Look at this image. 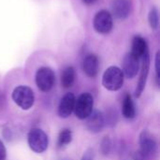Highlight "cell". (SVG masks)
<instances>
[{
  "label": "cell",
  "instance_id": "1",
  "mask_svg": "<svg viewBox=\"0 0 160 160\" xmlns=\"http://www.w3.org/2000/svg\"><path fill=\"white\" fill-rule=\"evenodd\" d=\"M124 74L121 68L110 67L106 69L102 77V84L109 91L119 90L124 83Z\"/></svg>",
  "mask_w": 160,
  "mask_h": 160
},
{
  "label": "cell",
  "instance_id": "2",
  "mask_svg": "<svg viewBox=\"0 0 160 160\" xmlns=\"http://www.w3.org/2000/svg\"><path fill=\"white\" fill-rule=\"evenodd\" d=\"M12 99L21 109L28 110L35 102V95L30 87L21 85L13 90Z\"/></svg>",
  "mask_w": 160,
  "mask_h": 160
},
{
  "label": "cell",
  "instance_id": "3",
  "mask_svg": "<svg viewBox=\"0 0 160 160\" xmlns=\"http://www.w3.org/2000/svg\"><path fill=\"white\" fill-rule=\"evenodd\" d=\"M28 145L32 151L40 154L43 153L49 144V140L44 131L39 128H33L29 131L27 136Z\"/></svg>",
  "mask_w": 160,
  "mask_h": 160
},
{
  "label": "cell",
  "instance_id": "4",
  "mask_svg": "<svg viewBox=\"0 0 160 160\" xmlns=\"http://www.w3.org/2000/svg\"><path fill=\"white\" fill-rule=\"evenodd\" d=\"M94 99L89 93L82 94L76 100L74 106V112L79 119H86L93 112Z\"/></svg>",
  "mask_w": 160,
  "mask_h": 160
},
{
  "label": "cell",
  "instance_id": "5",
  "mask_svg": "<svg viewBox=\"0 0 160 160\" xmlns=\"http://www.w3.org/2000/svg\"><path fill=\"white\" fill-rule=\"evenodd\" d=\"M55 76L53 71L47 67L38 69L36 73V83L38 88L42 92H49L54 85Z\"/></svg>",
  "mask_w": 160,
  "mask_h": 160
},
{
  "label": "cell",
  "instance_id": "6",
  "mask_svg": "<svg viewBox=\"0 0 160 160\" xmlns=\"http://www.w3.org/2000/svg\"><path fill=\"white\" fill-rule=\"evenodd\" d=\"M94 28L99 34H108L112 29V17L108 10L98 11L94 18Z\"/></svg>",
  "mask_w": 160,
  "mask_h": 160
},
{
  "label": "cell",
  "instance_id": "7",
  "mask_svg": "<svg viewBox=\"0 0 160 160\" xmlns=\"http://www.w3.org/2000/svg\"><path fill=\"white\" fill-rule=\"evenodd\" d=\"M123 74L128 79L134 78L139 71L140 68V59L136 57L131 52L126 54L123 59Z\"/></svg>",
  "mask_w": 160,
  "mask_h": 160
},
{
  "label": "cell",
  "instance_id": "8",
  "mask_svg": "<svg viewBox=\"0 0 160 160\" xmlns=\"http://www.w3.org/2000/svg\"><path fill=\"white\" fill-rule=\"evenodd\" d=\"M140 144H141V153L145 157H151L157 152L158 143L154 137L147 131H143L140 137Z\"/></svg>",
  "mask_w": 160,
  "mask_h": 160
},
{
  "label": "cell",
  "instance_id": "9",
  "mask_svg": "<svg viewBox=\"0 0 160 160\" xmlns=\"http://www.w3.org/2000/svg\"><path fill=\"white\" fill-rule=\"evenodd\" d=\"M142 58V65L140 80H139V82H138V85H137V88L135 91V97L136 98H140L142 93L144 90V87H145L146 82H147V78H148V74H149V68H150L149 52H146Z\"/></svg>",
  "mask_w": 160,
  "mask_h": 160
},
{
  "label": "cell",
  "instance_id": "10",
  "mask_svg": "<svg viewBox=\"0 0 160 160\" xmlns=\"http://www.w3.org/2000/svg\"><path fill=\"white\" fill-rule=\"evenodd\" d=\"M105 124V119L102 112L98 111H93L91 114L86 118V128L93 133H98L102 130Z\"/></svg>",
  "mask_w": 160,
  "mask_h": 160
},
{
  "label": "cell",
  "instance_id": "11",
  "mask_svg": "<svg viewBox=\"0 0 160 160\" xmlns=\"http://www.w3.org/2000/svg\"><path fill=\"white\" fill-rule=\"evenodd\" d=\"M75 100V96L72 93H68L62 98L58 107V114L60 117L67 118L74 111Z\"/></svg>",
  "mask_w": 160,
  "mask_h": 160
},
{
  "label": "cell",
  "instance_id": "12",
  "mask_svg": "<svg viewBox=\"0 0 160 160\" xmlns=\"http://www.w3.org/2000/svg\"><path fill=\"white\" fill-rule=\"evenodd\" d=\"M112 9L113 15L118 19H126L131 11V3L129 0H112Z\"/></svg>",
  "mask_w": 160,
  "mask_h": 160
},
{
  "label": "cell",
  "instance_id": "13",
  "mask_svg": "<svg viewBox=\"0 0 160 160\" xmlns=\"http://www.w3.org/2000/svg\"><path fill=\"white\" fill-rule=\"evenodd\" d=\"M82 69L88 77H96L98 72V58L96 54H88L82 62Z\"/></svg>",
  "mask_w": 160,
  "mask_h": 160
},
{
  "label": "cell",
  "instance_id": "14",
  "mask_svg": "<svg viewBox=\"0 0 160 160\" xmlns=\"http://www.w3.org/2000/svg\"><path fill=\"white\" fill-rule=\"evenodd\" d=\"M146 52H148V47H147V43L145 39L140 36H136L132 40L131 53L140 59L144 55Z\"/></svg>",
  "mask_w": 160,
  "mask_h": 160
},
{
  "label": "cell",
  "instance_id": "15",
  "mask_svg": "<svg viewBox=\"0 0 160 160\" xmlns=\"http://www.w3.org/2000/svg\"><path fill=\"white\" fill-rule=\"evenodd\" d=\"M122 113H123L124 117H126L128 119L134 118L136 115L135 105H134L132 98L129 94H127L124 98L123 105H122Z\"/></svg>",
  "mask_w": 160,
  "mask_h": 160
},
{
  "label": "cell",
  "instance_id": "16",
  "mask_svg": "<svg viewBox=\"0 0 160 160\" xmlns=\"http://www.w3.org/2000/svg\"><path fill=\"white\" fill-rule=\"evenodd\" d=\"M76 78V72L75 69L72 67H68L66 68L61 76V83L64 88H69L73 85Z\"/></svg>",
  "mask_w": 160,
  "mask_h": 160
},
{
  "label": "cell",
  "instance_id": "17",
  "mask_svg": "<svg viewBox=\"0 0 160 160\" xmlns=\"http://www.w3.org/2000/svg\"><path fill=\"white\" fill-rule=\"evenodd\" d=\"M72 140V132L70 129L65 128L63 129L59 136H58V141H57V145L59 148H62L66 145H68Z\"/></svg>",
  "mask_w": 160,
  "mask_h": 160
},
{
  "label": "cell",
  "instance_id": "18",
  "mask_svg": "<svg viewBox=\"0 0 160 160\" xmlns=\"http://www.w3.org/2000/svg\"><path fill=\"white\" fill-rule=\"evenodd\" d=\"M148 21H149V24L151 26L152 29L156 30L158 28L159 25V16H158V11L156 8H152L149 12V16H148Z\"/></svg>",
  "mask_w": 160,
  "mask_h": 160
},
{
  "label": "cell",
  "instance_id": "19",
  "mask_svg": "<svg viewBox=\"0 0 160 160\" xmlns=\"http://www.w3.org/2000/svg\"><path fill=\"white\" fill-rule=\"evenodd\" d=\"M111 146H112V143H111V141L106 138L102 141L101 142V151L104 155H107L109 154L110 150H111Z\"/></svg>",
  "mask_w": 160,
  "mask_h": 160
},
{
  "label": "cell",
  "instance_id": "20",
  "mask_svg": "<svg viewBox=\"0 0 160 160\" xmlns=\"http://www.w3.org/2000/svg\"><path fill=\"white\" fill-rule=\"evenodd\" d=\"M7 157V151L6 148L3 144V142L0 141V160H6Z\"/></svg>",
  "mask_w": 160,
  "mask_h": 160
},
{
  "label": "cell",
  "instance_id": "21",
  "mask_svg": "<svg viewBox=\"0 0 160 160\" xmlns=\"http://www.w3.org/2000/svg\"><path fill=\"white\" fill-rule=\"evenodd\" d=\"M156 70H157V77L158 80L159 79V52H158L156 56Z\"/></svg>",
  "mask_w": 160,
  "mask_h": 160
},
{
  "label": "cell",
  "instance_id": "22",
  "mask_svg": "<svg viewBox=\"0 0 160 160\" xmlns=\"http://www.w3.org/2000/svg\"><path fill=\"white\" fill-rule=\"evenodd\" d=\"M82 160H93V154L90 150L86 151L84 153V155L82 156Z\"/></svg>",
  "mask_w": 160,
  "mask_h": 160
},
{
  "label": "cell",
  "instance_id": "23",
  "mask_svg": "<svg viewBox=\"0 0 160 160\" xmlns=\"http://www.w3.org/2000/svg\"><path fill=\"white\" fill-rule=\"evenodd\" d=\"M85 4H87V5H91V4H93V3H95L97 0H82Z\"/></svg>",
  "mask_w": 160,
  "mask_h": 160
},
{
  "label": "cell",
  "instance_id": "24",
  "mask_svg": "<svg viewBox=\"0 0 160 160\" xmlns=\"http://www.w3.org/2000/svg\"><path fill=\"white\" fill-rule=\"evenodd\" d=\"M2 102H3V99H2V97L0 96V107H1V105H2Z\"/></svg>",
  "mask_w": 160,
  "mask_h": 160
}]
</instances>
